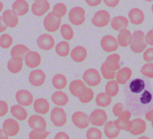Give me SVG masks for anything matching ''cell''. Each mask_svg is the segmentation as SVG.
I'll list each match as a JSON object with an SVG mask.
<instances>
[{
  "label": "cell",
  "mask_w": 153,
  "mask_h": 139,
  "mask_svg": "<svg viewBox=\"0 0 153 139\" xmlns=\"http://www.w3.org/2000/svg\"><path fill=\"white\" fill-rule=\"evenodd\" d=\"M146 47L147 43L145 41V33L140 30L134 31L130 45L131 50L135 53H140L146 49Z\"/></svg>",
  "instance_id": "obj_1"
},
{
  "label": "cell",
  "mask_w": 153,
  "mask_h": 139,
  "mask_svg": "<svg viewBox=\"0 0 153 139\" xmlns=\"http://www.w3.org/2000/svg\"><path fill=\"white\" fill-rule=\"evenodd\" d=\"M50 119L55 126H63L67 121V116L65 110L59 107H54L51 111Z\"/></svg>",
  "instance_id": "obj_2"
},
{
  "label": "cell",
  "mask_w": 153,
  "mask_h": 139,
  "mask_svg": "<svg viewBox=\"0 0 153 139\" xmlns=\"http://www.w3.org/2000/svg\"><path fill=\"white\" fill-rule=\"evenodd\" d=\"M70 22L75 26L82 25L85 19V12L83 8L76 6L71 8L68 13Z\"/></svg>",
  "instance_id": "obj_3"
},
{
  "label": "cell",
  "mask_w": 153,
  "mask_h": 139,
  "mask_svg": "<svg viewBox=\"0 0 153 139\" xmlns=\"http://www.w3.org/2000/svg\"><path fill=\"white\" fill-rule=\"evenodd\" d=\"M111 15L105 10H100L96 11L91 19L92 24L98 28H103L107 26L110 22Z\"/></svg>",
  "instance_id": "obj_4"
},
{
  "label": "cell",
  "mask_w": 153,
  "mask_h": 139,
  "mask_svg": "<svg viewBox=\"0 0 153 139\" xmlns=\"http://www.w3.org/2000/svg\"><path fill=\"white\" fill-rule=\"evenodd\" d=\"M43 25L45 29L50 32L57 31L61 25V18L56 16L53 12L47 14L43 20Z\"/></svg>",
  "instance_id": "obj_5"
},
{
  "label": "cell",
  "mask_w": 153,
  "mask_h": 139,
  "mask_svg": "<svg viewBox=\"0 0 153 139\" xmlns=\"http://www.w3.org/2000/svg\"><path fill=\"white\" fill-rule=\"evenodd\" d=\"M84 82L91 87L99 85L101 82V77L99 71L95 68L86 70L82 75Z\"/></svg>",
  "instance_id": "obj_6"
},
{
  "label": "cell",
  "mask_w": 153,
  "mask_h": 139,
  "mask_svg": "<svg viewBox=\"0 0 153 139\" xmlns=\"http://www.w3.org/2000/svg\"><path fill=\"white\" fill-rule=\"evenodd\" d=\"M90 122L94 126H101L105 125L108 120V116L105 111L101 108L94 110L89 115Z\"/></svg>",
  "instance_id": "obj_7"
},
{
  "label": "cell",
  "mask_w": 153,
  "mask_h": 139,
  "mask_svg": "<svg viewBox=\"0 0 153 139\" xmlns=\"http://www.w3.org/2000/svg\"><path fill=\"white\" fill-rule=\"evenodd\" d=\"M73 124L79 129H85L89 126V116L82 111H75L72 115Z\"/></svg>",
  "instance_id": "obj_8"
},
{
  "label": "cell",
  "mask_w": 153,
  "mask_h": 139,
  "mask_svg": "<svg viewBox=\"0 0 153 139\" xmlns=\"http://www.w3.org/2000/svg\"><path fill=\"white\" fill-rule=\"evenodd\" d=\"M100 46L105 52L109 53L117 50L119 44L115 37L111 35H106L102 38Z\"/></svg>",
  "instance_id": "obj_9"
},
{
  "label": "cell",
  "mask_w": 153,
  "mask_h": 139,
  "mask_svg": "<svg viewBox=\"0 0 153 139\" xmlns=\"http://www.w3.org/2000/svg\"><path fill=\"white\" fill-rule=\"evenodd\" d=\"M2 129L10 137L16 135L20 131V125L17 120L13 118L5 119L2 126Z\"/></svg>",
  "instance_id": "obj_10"
},
{
  "label": "cell",
  "mask_w": 153,
  "mask_h": 139,
  "mask_svg": "<svg viewBox=\"0 0 153 139\" xmlns=\"http://www.w3.org/2000/svg\"><path fill=\"white\" fill-rule=\"evenodd\" d=\"M36 44L42 50H50L54 46L55 41L52 35L48 34H43L38 37Z\"/></svg>",
  "instance_id": "obj_11"
},
{
  "label": "cell",
  "mask_w": 153,
  "mask_h": 139,
  "mask_svg": "<svg viewBox=\"0 0 153 139\" xmlns=\"http://www.w3.org/2000/svg\"><path fill=\"white\" fill-rule=\"evenodd\" d=\"M46 75L41 69L32 70L29 75V81L33 86L39 87L42 86L45 80Z\"/></svg>",
  "instance_id": "obj_12"
},
{
  "label": "cell",
  "mask_w": 153,
  "mask_h": 139,
  "mask_svg": "<svg viewBox=\"0 0 153 139\" xmlns=\"http://www.w3.org/2000/svg\"><path fill=\"white\" fill-rule=\"evenodd\" d=\"M16 99L17 103L22 106H29L34 102L33 95L26 89L18 90L16 93Z\"/></svg>",
  "instance_id": "obj_13"
},
{
  "label": "cell",
  "mask_w": 153,
  "mask_h": 139,
  "mask_svg": "<svg viewBox=\"0 0 153 139\" xmlns=\"http://www.w3.org/2000/svg\"><path fill=\"white\" fill-rule=\"evenodd\" d=\"M50 5L47 0H41L33 2L31 7L32 13L36 16H42L50 9Z\"/></svg>",
  "instance_id": "obj_14"
},
{
  "label": "cell",
  "mask_w": 153,
  "mask_h": 139,
  "mask_svg": "<svg viewBox=\"0 0 153 139\" xmlns=\"http://www.w3.org/2000/svg\"><path fill=\"white\" fill-rule=\"evenodd\" d=\"M27 123L32 129L45 130L47 128V122L45 119L38 114L30 116L28 119Z\"/></svg>",
  "instance_id": "obj_15"
},
{
  "label": "cell",
  "mask_w": 153,
  "mask_h": 139,
  "mask_svg": "<svg viewBox=\"0 0 153 139\" xmlns=\"http://www.w3.org/2000/svg\"><path fill=\"white\" fill-rule=\"evenodd\" d=\"M146 129V122L140 118H136L131 120L129 132L133 135H141Z\"/></svg>",
  "instance_id": "obj_16"
},
{
  "label": "cell",
  "mask_w": 153,
  "mask_h": 139,
  "mask_svg": "<svg viewBox=\"0 0 153 139\" xmlns=\"http://www.w3.org/2000/svg\"><path fill=\"white\" fill-rule=\"evenodd\" d=\"M4 23L7 27L14 28L19 23L18 16H17L12 10H6L2 14L1 17Z\"/></svg>",
  "instance_id": "obj_17"
},
{
  "label": "cell",
  "mask_w": 153,
  "mask_h": 139,
  "mask_svg": "<svg viewBox=\"0 0 153 139\" xmlns=\"http://www.w3.org/2000/svg\"><path fill=\"white\" fill-rule=\"evenodd\" d=\"M86 87H87L85 86L84 83L79 79L72 80L69 85V90L70 93L74 96L77 98H79L82 95Z\"/></svg>",
  "instance_id": "obj_18"
},
{
  "label": "cell",
  "mask_w": 153,
  "mask_h": 139,
  "mask_svg": "<svg viewBox=\"0 0 153 139\" xmlns=\"http://www.w3.org/2000/svg\"><path fill=\"white\" fill-rule=\"evenodd\" d=\"M25 63L27 67L33 68L38 67L41 62V57L38 52L30 50L25 57Z\"/></svg>",
  "instance_id": "obj_19"
},
{
  "label": "cell",
  "mask_w": 153,
  "mask_h": 139,
  "mask_svg": "<svg viewBox=\"0 0 153 139\" xmlns=\"http://www.w3.org/2000/svg\"><path fill=\"white\" fill-rule=\"evenodd\" d=\"M29 4L26 0H16L12 5L13 11L18 16L25 15L29 11Z\"/></svg>",
  "instance_id": "obj_20"
},
{
  "label": "cell",
  "mask_w": 153,
  "mask_h": 139,
  "mask_svg": "<svg viewBox=\"0 0 153 139\" xmlns=\"http://www.w3.org/2000/svg\"><path fill=\"white\" fill-rule=\"evenodd\" d=\"M120 59L121 58L120 55L117 53H113L106 58L103 64L109 70L116 71L120 69Z\"/></svg>",
  "instance_id": "obj_21"
},
{
  "label": "cell",
  "mask_w": 153,
  "mask_h": 139,
  "mask_svg": "<svg viewBox=\"0 0 153 139\" xmlns=\"http://www.w3.org/2000/svg\"><path fill=\"white\" fill-rule=\"evenodd\" d=\"M33 107L36 113L45 114L50 110V103L45 98H39L34 101Z\"/></svg>",
  "instance_id": "obj_22"
},
{
  "label": "cell",
  "mask_w": 153,
  "mask_h": 139,
  "mask_svg": "<svg viewBox=\"0 0 153 139\" xmlns=\"http://www.w3.org/2000/svg\"><path fill=\"white\" fill-rule=\"evenodd\" d=\"M128 17L130 22L136 25L142 24L145 19L143 12L138 8H131L128 13Z\"/></svg>",
  "instance_id": "obj_23"
},
{
  "label": "cell",
  "mask_w": 153,
  "mask_h": 139,
  "mask_svg": "<svg viewBox=\"0 0 153 139\" xmlns=\"http://www.w3.org/2000/svg\"><path fill=\"white\" fill-rule=\"evenodd\" d=\"M87 56V51L85 47L81 46L75 47L71 52V58L75 62L84 61Z\"/></svg>",
  "instance_id": "obj_24"
},
{
  "label": "cell",
  "mask_w": 153,
  "mask_h": 139,
  "mask_svg": "<svg viewBox=\"0 0 153 139\" xmlns=\"http://www.w3.org/2000/svg\"><path fill=\"white\" fill-rule=\"evenodd\" d=\"M132 40V34L127 29H124L120 31L117 36V41L121 47H126L130 45Z\"/></svg>",
  "instance_id": "obj_25"
},
{
  "label": "cell",
  "mask_w": 153,
  "mask_h": 139,
  "mask_svg": "<svg viewBox=\"0 0 153 139\" xmlns=\"http://www.w3.org/2000/svg\"><path fill=\"white\" fill-rule=\"evenodd\" d=\"M128 25V20L127 17L123 16H117L112 18L111 22L112 28L116 31H120L126 29Z\"/></svg>",
  "instance_id": "obj_26"
},
{
  "label": "cell",
  "mask_w": 153,
  "mask_h": 139,
  "mask_svg": "<svg viewBox=\"0 0 153 139\" xmlns=\"http://www.w3.org/2000/svg\"><path fill=\"white\" fill-rule=\"evenodd\" d=\"M104 133L106 137L109 139L115 138L120 133V129L114 123V121H108L104 126Z\"/></svg>",
  "instance_id": "obj_27"
},
{
  "label": "cell",
  "mask_w": 153,
  "mask_h": 139,
  "mask_svg": "<svg viewBox=\"0 0 153 139\" xmlns=\"http://www.w3.org/2000/svg\"><path fill=\"white\" fill-rule=\"evenodd\" d=\"M10 113L12 116L19 121H23L27 117L28 114L26 110L20 104L14 105L10 108Z\"/></svg>",
  "instance_id": "obj_28"
},
{
  "label": "cell",
  "mask_w": 153,
  "mask_h": 139,
  "mask_svg": "<svg viewBox=\"0 0 153 139\" xmlns=\"http://www.w3.org/2000/svg\"><path fill=\"white\" fill-rule=\"evenodd\" d=\"M132 75L131 70L127 67L120 69L116 74V80L120 84H125Z\"/></svg>",
  "instance_id": "obj_29"
},
{
  "label": "cell",
  "mask_w": 153,
  "mask_h": 139,
  "mask_svg": "<svg viewBox=\"0 0 153 139\" xmlns=\"http://www.w3.org/2000/svg\"><path fill=\"white\" fill-rule=\"evenodd\" d=\"M51 99L53 103L57 106H65L69 101V98L67 94L61 90L54 92L52 94Z\"/></svg>",
  "instance_id": "obj_30"
},
{
  "label": "cell",
  "mask_w": 153,
  "mask_h": 139,
  "mask_svg": "<svg viewBox=\"0 0 153 139\" xmlns=\"http://www.w3.org/2000/svg\"><path fill=\"white\" fill-rule=\"evenodd\" d=\"M23 60L20 58H11L7 63L8 70L13 74L19 72L23 68Z\"/></svg>",
  "instance_id": "obj_31"
},
{
  "label": "cell",
  "mask_w": 153,
  "mask_h": 139,
  "mask_svg": "<svg viewBox=\"0 0 153 139\" xmlns=\"http://www.w3.org/2000/svg\"><path fill=\"white\" fill-rule=\"evenodd\" d=\"M30 51V49L25 45L18 44L15 45L11 50L10 55L11 58H20L25 59L26 54Z\"/></svg>",
  "instance_id": "obj_32"
},
{
  "label": "cell",
  "mask_w": 153,
  "mask_h": 139,
  "mask_svg": "<svg viewBox=\"0 0 153 139\" xmlns=\"http://www.w3.org/2000/svg\"><path fill=\"white\" fill-rule=\"evenodd\" d=\"M51 83L55 89L57 90H61L65 88L66 86L67 78L62 74H56L53 77Z\"/></svg>",
  "instance_id": "obj_33"
},
{
  "label": "cell",
  "mask_w": 153,
  "mask_h": 139,
  "mask_svg": "<svg viewBox=\"0 0 153 139\" xmlns=\"http://www.w3.org/2000/svg\"><path fill=\"white\" fill-rule=\"evenodd\" d=\"M112 101L111 96L106 92L99 93L96 97V104L100 107H106L109 106Z\"/></svg>",
  "instance_id": "obj_34"
},
{
  "label": "cell",
  "mask_w": 153,
  "mask_h": 139,
  "mask_svg": "<svg viewBox=\"0 0 153 139\" xmlns=\"http://www.w3.org/2000/svg\"><path fill=\"white\" fill-rule=\"evenodd\" d=\"M105 92L110 96H115L119 92L118 83L117 81V80H109L105 85Z\"/></svg>",
  "instance_id": "obj_35"
},
{
  "label": "cell",
  "mask_w": 153,
  "mask_h": 139,
  "mask_svg": "<svg viewBox=\"0 0 153 139\" xmlns=\"http://www.w3.org/2000/svg\"><path fill=\"white\" fill-rule=\"evenodd\" d=\"M55 50L57 55L60 57L67 56L70 52V46L67 41H62L58 43L56 47Z\"/></svg>",
  "instance_id": "obj_36"
},
{
  "label": "cell",
  "mask_w": 153,
  "mask_h": 139,
  "mask_svg": "<svg viewBox=\"0 0 153 139\" xmlns=\"http://www.w3.org/2000/svg\"><path fill=\"white\" fill-rule=\"evenodd\" d=\"M145 86L144 81L140 78H136L132 80L129 84V88L131 92L134 93H138L142 92L144 89Z\"/></svg>",
  "instance_id": "obj_37"
},
{
  "label": "cell",
  "mask_w": 153,
  "mask_h": 139,
  "mask_svg": "<svg viewBox=\"0 0 153 139\" xmlns=\"http://www.w3.org/2000/svg\"><path fill=\"white\" fill-rule=\"evenodd\" d=\"M131 121H130L129 119L123 117H118V119L114 121V123L119 129L125 131H129L131 126Z\"/></svg>",
  "instance_id": "obj_38"
},
{
  "label": "cell",
  "mask_w": 153,
  "mask_h": 139,
  "mask_svg": "<svg viewBox=\"0 0 153 139\" xmlns=\"http://www.w3.org/2000/svg\"><path fill=\"white\" fill-rule=\"evenodd\" d=\"M62 37L66 40H71L74 37V31L71 25L67 23L63 24L60 27Z\"/></svg>",
  "instance_id": "obj_39"
},
{
  "label": "cell",
  "mask_w": 153,
  "mask_h": 139,
  "mask_svg": "<svg viewBox=\"0 0 153 139\" xmlns=\"http://www.w3.org/2000/svg\"><path fill=\"white\" fill-rule=\"evenodd\" d=\"M52 12L58 17L62 18L66 14L67 7L65 4L62 2H59L53 6Z\"/></svg>",
  "instance_id": "obj_40"
},
{
  "label": "cell",
  "mask_w": 153,
  "mask_h": 139,
  "mask_svg": "<svg viewBox=\"0 0 153 139\" xmlns=\"http://www.w3.org/2000/svg\"><path fill=\"white\" fill-rule=\"evenodd\" d=\"M50 132L45 130L32 129L29 134V139H45L49 135Z\"/></svg>",
  "instance_id": "obj_41"
},
{
  "label": "cell",
  "mask_w": 153,
  "mask_h": 139,
  "mask_svg": "<svg viewBox=\"0 0 153 139\" xmlns=\"http://www.w3.org/2000/svg\"><path fill=\"white\" fill-rule=\"evenodd\" d=\"M86 138L87 139H102V132L99 128L91 127L87 130Z\"/></svg>",
  "instance_id": "obj_42"
},
{
  "label": "cell",
  "mask_w": 153,
  "mask_h": 139,
  "mask_svg": "<svg viewBox=\"0 0 153 139\" xmlns=\"http://www.w3.org/2000/svg\"><path fill=\"white\" fill-rule=\"evenodd\" d=\"M93 97H94V92L93 90L91 88L87 87L84 93L82 94V95L79 98H78V99L81 102L84 104H87L90 102L93 99Z\"/></svg>",
  "instance_id": "obj_43"
},
{
  "label": "cell",
  "mask_w": 153,
  "mask_h": 139,
  "mask_svg": "<svg viewBox=\"0 0 153 139\" xmlns=\"http://www.w3.org/2000/svg\"><path fill=\"white\" fill-rule=\"evenodd\" d=\"M13 38L8 34H3L0 38V46L2 49H8L13 44Z\"/></svg>",
  "instance_id": "obj_44"
},
{
  "label": "cell",
  "mask_w": 153,
  "mask_h": 139,
  "mask_svg": "<svg viewBox=\"0 0 153 139\" xmlns=\"http://www.w3.org/2000/svg\"><path fill=\"white\" fill-rule=\"evenodd\" d=\"M141 74L149 78H153V63L148 62L144 64L140 68Z\"/></svg>",
  "instance_id": "obj_45"
},
{
  "label": "cell",
  "mask_w": 153,
  "mask_h": 139,
  "mask_svg": "<svg viewBox=\"0 0 153 139\" xmlns=\"http://www.w3.org/2000/svg\"><path fill=\"white\" fill-rule=\"evenodd\" d=\"M100 71L103 77L106 80H113L117 74V72L109 70L103 63L100 67Z\"/></svg>",
  "instance_id": "obj_46"
},
{
  "label": "cell",
  "mask_w": 153,
  "mask_h": 139,
  "mask_svg": "<svg viewBox=\"0 0 153 139\" xmlns=\"http://www.w3.org/2000/svg\"><path fill=\"white\" fill-rule=\"evenodd\" d=\"M124 111V105L121 102L116 103L112 107V113L114 115L118 117L121 116Z\"/></svg>",
  "instance_id": "obj_47"
},
{
  "label": "cell",
  "mask_w": 153,
  "mask_h": 139,
  "mask_svg": "<svg viewBox=\"0 0 153 139\" xmlns=\"http://www.w3.org/2000/svg\"><path fill=\"white\" fill-rule=\"evenodd\" d=\"M152 99V95L148 90H145L140 98V101L143 104H146L151 102Z\"/></svg>",
  "instance_id": "obj_48"
},
{
  "label": "cell",
  "mask_w": 153,
  "mask_h": 139,
  "mask_svg": "<svg viewBox=\"0 0 153 139\" xmlns=\"http://www.w3.org/2000/svg\"><path fill=\"white\" fill-rule=\"evenodd\" d=\"M143 58L147 62H153V47H149L143 52Z\"/></svg>",
  "instance_id": "obj_49"
},
{
  "label": "cell",
  "mask_w": 153,
  "mask_h": 139,
  "mask_svg": "<svg viewBox=\"0 0 153 139\" xmlns=\"http://www.w3.org/2000/svg\"><path fill=\"white\" fill-rule=\"evenodd\" d=\"M8 111V106L7 103L4 101H0V116L3 117Z\"/></svg>",
  "instance_id": "obj_50"
},
{
  "label": "cell",
  "mask_w": 153,
  "mask_h": 139,
  "mask_svg": "<svg viewBox=\"0 0 153 139\" xmlns=\"http://www.w3.org/2000/svg\"><path fill=\"white\" fill-rule=\"evenodd\" d=\"M145 41L147 44L153 46V29L149 30L145 35Z\"/></svg>",
  "instance_id": "obj_51"
},
{
  "label": "cell",
  "mask_w": 153,
  "mask_h": 139,
  "mask_svg": "<svg viewBox=\"0 0 153 139\" xmlns=\"http://www.w3.org/2000/svg\"><path fill=\"white\" fill-rule=\"evenodd\" d=\"M54 139H70V137L66 132L60 131L55 135Z\"/></svg>",
  "instance_id": "obj_52"
},
{
  "label": "cell",
  "mask_w": 153,
  "mask_h": 139,
  "mask_svg": "<svg viewBox=\"0 0 153 139\" xmlns=\"http://www.w3.org/2000/svg\"><path fill=\"white\" fill-rule=\"evenodd\" d=\"M103 2L106 6L114 8L118 4L120 0H103Z\"/></svg>",
  "instance_id": "obj_53"
},
{
  "label": "cell",
  "mask_w": 153,
  "mask_h": 139,
  "mask_svg": "<svg viewBox=\"0 0 153 139\" xmlns=\"http://www.w3.org/2000/svg\"><path fill=\"white\" fill-rule=\"evenodd\" d=\"M85 1L88 5L94 7L99 5L101 3L102 0H85Z\"/></svg>",
  "instance_id": "obj_54"
},
{
  "label": "cell",
  "mask_w": 153,
  "mask_h": 139,
  "mask_svg": "<svg viewBox=\"0 0 153 139\" xmlns=\"http://www.w3.org/2000/svg\"><path fill=\"white\" fill-rule=\"evenodd\" d=\"M145 118L149 122H151L153 120V108L145 114Z\"/></svg>",
  "instance_id": "obj_55"
},
{
  "label": "cell",
  "mask_w": 153,
  "mask_h": 139,
  "mask_svg": "<svg viewBox=\"0 0 153 139\" xmlns=\"http://www.w3.org/2000/svg\"><path fill=\"white\" fill-rule=\"evenodd\" d=\"M0 136H1V139H8L10 137L5 132H4L2 128L0 130Z\"/></svg>",
  "instance_id": "obj_56"
},
{
  "label": "cell",
  "mask_w": 153,
  "mask_h": 139,
  "mask_svg": "<svg viewBox=\"0 0 153 139\" xmlns=\"http://www.w3.org/2000/svg\"><path fill=\"white\" fill-rule=\"evenodd\" d=\"M1 32H3L4 31H5L7 29V26H3V25H2V21L1 19Z\"/></svg>",
  "instance_id": "obj_57"
},
{
  "label": "cell",
  "mask_w": 153,
  "mask_h": 139,
  "mask_svg": "<svg viewBox=\"0 0 153 139\" xmlns=\"http://www.w3.org/2000/svg\"><path fill=\"white\" fill-rule=\"evenodd\" d=\"M137 139H150L149 137L145 136V135H143V136H141L140 137H139Z\"/></svg>",
  "instance_id": "obj_58"
},
{
  "label": "cell",
  "mask_w": 153,
  "mask_h": 139,
  "mask_svg": "<svg viewBox=\"0 0 153 139\" xmlns=\"http://www.w3.org/2000/svg\"><path fill=\"white\" fill-rule=\"evenodd\" d=\"M144 1H145L146 2H152L153 0H144Z\"/></svg>",
  "instance_id": "obj_59"
},
{
  "label": "cell",
  "mask_w": 153,
  "mask_h": 139,
  "mask_svg": "<svg viewBox=\"0 0 153 139\" xmlns=\"http://www.w3.org/2000/svg\"><path fill=\"white\" fill-rule=\"evenodd\" d=\"M151 10H152V12L153 13V4H152V6H151Z\"/></svg>",
  "instance_id": "obj_60"
},
{
  "label": "cell",
  "mask_w": 153,
  "mask_h": 139,
  "mask_svg": "<svg viewBox=\"0 0 153 139\" xmlns=\"http://www.w3.org/2000/svg\"><path fill=\"white\" fill-rule=\"evenodd\" d=\"M151 125H152V128L153 129V120L151 121Z\"/></svg>",
  "instance_id": "obj_61"
},
{
  "label": "cell",
  "mask_w": 153,
  "mask_h": 139,
  "mask_svg": "<svg viewBox=\"0 0 153 139\" xmlns=\"http://www.w3.org/2000/svg\"><path fill=\"white\" fill-rule=\"evenodd\" d=\"M33 1H41V0H33Z\"/></svg>",
  "instance_id": "obj_62"
},
{
  "label": "cell",
  "mask_w": 153,
  "mask_h": 139,
  "mask_svg": "<svg viewBox=\"0 0 153 139\" xmlns=\"http://www.w3.org/2000/svg\"><path fill=\"white\" fill-rule=\"evenodd\" d=\"M152 28H153V26H152ZM152 29H153V28H152Z\"/></svg>",
  "instance_id": "obj_63"
}]
</instances>
